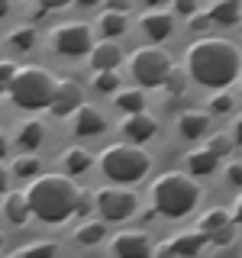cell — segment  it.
<instances>
[{
  "label": "cell",
  "instance_id": "4fadbf2b",
  "mask_svg": "<svg viewBox=\"0 0 242 258\" xmlns=\"http://www.w3.org/2000/svg\"><path fill=\"white\" fill-rule=\"evenodd\" d=\"M123 64V52H119L116 42H97L91 45V68L94 71H116Z\"/></svg>",
  "mask_w": 242,
  "mask_h": 258
},
{
  "label": "cell",
  "instance_id": "f6af8a7d",
  "mask_svg": "<svg viewBox=\"0 0 242 258\" xmlns=\"http://www.w3.org/2000/svg\"><path fill=\"white\" fill-rule=\"evenodd\" d=\"M149 7H161V4H168V0H145Z\"/></svg>",
  "mask_w": 242,
  "mask_h": 258
},
{
  "label": "cell",
  "instance_id": "c3c4849f",
  "mask_svg": "<svg viewBox=\"0 0 242 258\" xmlns=\"http://www.w3.org/2000/svg\"><path fill=\"white\" fill-rule=\"evenodd\" d=\"M13 258H16V255H13Z\"/></svg>",
  "mask_w": 242,
  "mask_h": 258
},
{
  "label": "cell",
  "instance_id": "8d00e7d4",
  "mask_svg": "<svg viewBox=\"0 0 242 258\" xmlns=\"http://www.w3.org/2000/svg\"><path fill=\"white\" fill-rule=\"evenodd\" d=\"M171 4H174V10L177 13H181V16H194V13H197V0H171Z\"/></svg>",
  "mask_w": 242,
  "mask_h": 258
},
{
  "label": "cell",
  "instance_id": "d6a6232c",
  "mask_svg": "<svg viewBox=\"0 0 242 258\" xmlns=\"http://www.w3.org/2000/svg\"><path fill=\"white\" fill-rule=\"evenodd\" d=\"M232 239H236V223H229V226H223V229H216V232L207 236V242H213V245H229Z\"/></svg>",
  "mask_w": 242,
  "mask_h": 258
},
{
  "label": "cell",
  "instance_id": "f35d334b",
  "mask_svg": "<svg viewBox=\"0 0 242 258\" xmlns=\"http://www.w3.org/2000/svg\"><path fill=\"white\" fill-rule=\"evenodd\" d=\"M207 26H210L207 13H200V10H197V13L191 16V29H194V32H200V29H207Z\"/></svg>",
  "mask_w": 242,
  "mask_h": 258
},
{
  "label": "cell",
  "instance_id": "e575fe53",
  "mask_svg": "<svg viewBox=\"0 0 242 258\" xmlns=\"http://www.w3.org/2000/svg\"><path fill=\"white\" fill-rule=\"evenodd\" d=\"M13 75H16V64L13 61H0V91H7V87H10Z\"/></svg>",
  "mask_w": 242,
  "mask_h": 258
},
{
  "label": "cell",
  "instance_id": "2e32d148",
  "mask_svg": "<svg viewBox=\"0 0 242 258\" xmlns=\"http://www.w3.org/2000/svg\"><path fill=\"white\" fill-rule=\"evenodd\" d=\"M168 242H171V248H174L177 258H194V255H200V248L207 245V232L188 229V232H181V236H174V239H168Z\"/></svg>",
  "mask_w": 242,
  "mask_h": 258
},
{
  "label": "cell",
  "instance_id": "7c38bea8",
  "mask_svg": "<svg viewBox=\"0 0 242 258\" xmlns=\"http://www.w3.org/2000/svg\"><path fill=\"white\" fill-rule=\"evenodd\" d=\"M142 32L145 39H152V42H165L168 36L174 32V20L171 13H161V10H152V13H142Z\"/></svg>",
  "mask_w": 242,
  "mask_h": 258
},
{
  "label": "cell",
  "instance_id": "ba28073f",
  "mask_svg": "<svg viewBox=\"0 0 242 258\" xmlns=\"http://www.w3.org/2000/svg\"><path fill=\"white\" fill-rule=\"evenodd\" d=\"M52 45H55V52H58V55H68V58L87 55V52H91V45H94L91 26H87V23H78V20L62 23V26L52 32Z\"/></svg>",
  "mask_w": 242,
  "mask_h": 258
},
{
  "label": "cell",
  "instance_id": "d6986e66",
  "mask_svg": "<svg viewBox=\"0 0 242 258\" xmlns=\"http://www.w3.org/2000/svg\"><path fill=\"white\" fill-rule=\"evenodd\" d=\"M91 165H94V155L87 149H81V145H71V149L62 152V168L68 174H84Z\"/></svg>",
  "mask_w": 242,
  "mask_h": 258
},
{
  "label": "cell",
  "instance_id": "e0dca14e",
  "mask_svg": "<svg viewBox=\"0 0 242 258\" xmlns=\"http://www.w3.org/2000/svg\"><path fill=\"white\" fill-rule=\"evenodd\" d=\"M210 26H236L239 23V0H213L207 10Z\"/></svg>",
  "mask_w": 242,
  "mask_h": 258
},
{
  "label": "cell",
  "instance_id": "5bb4252c",
  "mask_svg": "<svg viewBox=\"0 0 242 258\" xmlns=\"http://www.w3.org/2000/svg\"><path fill=\"white\" fill-rule=\"evenodd\" d=\"M71 126H75L78 136H100L103 129H107L103 116H100L94 107H87V103H81V107L71 113Z\"/></svg>",
  "mask_w": 242,
  "mask_h": 258
},
{
  "label": "cell",
  "instance_id": "5b68a950",
  "mask_svg": "<svg viewBox=\"0 0 242 258\" xmlns=\"http://www.w3.org/2000/svg\"><path fill=\"white\" fill-rule=\"evenodd\" d=\"M55 84H58V81H55V75L48 68H42V64H23V68H16L7 94H10V100L23 110H42V107H48V100H52Z\"/></svg>",
  "mask_w": 242,
  "mask_h": 258
},
{
  "label": "cell",
  "instance_id": "f1b7e54d",
  "mask_svg": "<svg viewBox=\"0 0 242 258\" xmlns=\"http://www.w3.org/2000/svg\"><path fill=\"white\" fill-rule=\"evenodd\" d=\"M94 87H97L100 94H116V91H119V75H116V71H97Z\"/></svg>",
  "mask_w": 242,
  "mask_h": 258
},
{
  "label": "cell",
  "instance_id": "ab89813d",
  "mask_svg": "<svg viewBox=\"0 0 242 258\" xmlns=\"http://www.w3.org/2000/svg\"><path fill=\"white\" fill-rule=\"evenodd\" d=\"M107 10L110 13H126L129 10V0H107Z\"/></svg>",
  "mask_w": 242,
  "mask_h": 258
},
{
  "label": "cell",
  "instance_id": "603a6c76",
  "mask_svg": "<svg viewBox=\"0 0 242 258\" xmlns=\"http://www.w3.org/2000/svg\"><path fill=\"white\" fill-rule=\"evenodd\" d=\"M103 236H107V226H103V220H87L78 226L75 239L81 242V245H97V242H103Z\"/></svg>",
  "mask_w": 242,
  "mask_h": 258
},
{
  "label": "cell",
  "instance_id": "30bf717a",
  "mask_svg": "<svg viewBox=\"0 0 242 258\" xmlns=\"http://www.w3.org/2000/svg\"><path fill=\"white\" fill-rule=\"evenodd\" d=\"M81 103H84V91H81L78 81H58L55 84V94L52 100H48V110L55 113V116H68V113H75Z\"/></svg>",
  "mask_w": 242,
  "mask_h": 258
},
{
  "label": "cell",
  "instance_id": "9c48e42d",
  "mask_svg": "<svg viewBox=\"0 0 242 258\" xmlns=\"http://www.w3.org/2000/svg\"><path fill=\"white\" fill-rule=\"evenodd\" d=\"M110 252L113 258H152V239L145 229H126L113 236Z\"/></svg>",
  "mask_w": 242,
  "mask_h": 258
},
{
  "label": "cell",
  "instance_id": "4316f807",
  "mask_svg": "<svg viewBox=\"0 0 242 258\" xmlns=\"http://www.w3.org/2000/svg\"><path fill=\"white\" fill-rule=\"evenodd\" d=\"M161 87H165V94H168V97H177V94H184V87H188L184 68H177V64H171V68H168V75H165V81H161Z\"/></svg>",
  "mask_w": 242,
  "mask_h": 258
},
{
  "label": "cell",
  "instance_id": "f546056e",
  "mask_svg": "<svg viewBox=\"0 0 242 258\" xmlns=\"http://www.w3.org/2000/svg\"><path fill=\"white\" fill-rule=\"evenodd\" d=\"M232 145H236V139H232V136H226V133H216L213 139L207 142V149L213 152L216 158H223V155H229V152H232Z\"/></svg>",
  "mask_w": 242,
  "mask_h": 258
},
{
  "label": "cell",
  "instance_id": "277c9868",
  "mask_svg": "<svg viewBox=\"0 0 242 258\" xmlns=\"http://www.w3.org/2000/svg\"><path fill=\"white\" fill-rule=\"evenodd\" d=\"M97 165L107 181L113 184H133V181H142L145 171L152 168V158L145 155L136 142H113L97 155Z\"/></svg>",
  "mask_w": 242,
  "mask_h": 258
},
{
  "label": "cell",
  "instance_id": "7bdbcfd3",
  "mask_svg": "<svg viewBox=\"0 0 242 258\" xmlns=\"http://www.w3.org/2000/svg\"><path fill=\"white\" fill-rule=\"evenodd\" d=\"M7 149H10V142H7V136H4V129H0V158L7 155Z\"/></svg>",
  "mask_w": 242,
  "mask_h": 258
},
{
  "label": "cell",
  "instance_id": "9a60e30c",
  "mask_svg": "<svg viewBox=\"0 0 242 258\" xmlns=\"http://www.w3.org/2000/svg\"><path fill=\"white\" fill-rule=\"evenodd\" d=\"M177 129H181L184 139H200L210 129V113L207 110H184L177 116Z\"/></svg>",
  "mask_w": 242,
  "mask_h": 258
},
{
  "label": "cell",
  "instance_id": "44dd1931",
  "mask_svg": "<svg viewBox=\"0 0 242 258\" xmlns=\"http://www.w3.org/2000/svg\"><path fill=\"white\" fill-rule=\"evenodd\" d=\"M16 145L26 149V152L39 149V145H42V123H39V119H26V123L16 129Z\"/></svg>",
  "mask_w": 242,
  "mask_h": 258
},
{
  "label": "cell",
  "instance_id": "74e56055",
  "mask_svg": "<svg viewBox=\"0 0 242 258\" xmlns=\"http://www.w3.org/2000/svg\"><path fill=\"white\" fill-rule=\"evenodd\" d=\"M152 258H177L171 242H161V245H152Z\"/></svg>",
  "mask_w": 242,
  "mask_h": 258
},
{
  "label": "cell",
  "instance_id": "1f68e13d",
  "mask_svg": "<svg viewBox=\"0 0 242 258\" xmlns=\"http://www.w3.org/2000/svg\"><path fill=\"white\" fill-rule=\"evenodd\" d=\"M39 158H16V165H13V174L16 177H36L39 174Z\"/></svg>",
  "mask_w": 242,
  "mask_h": 258
},
{
  "label": "cell",
  "instance_id": "484cf974",
  "mask_svg": "<svg viewBox=\"0 0 242 258\" xmlns=\"http://www.w3.org/2000/svg\"><path fill=\"white\" fill-rule=\"evenodd\" d=\"M16 258H58V245L55 242H29L16 252Z\"/></svg>",
  "mask_w": 242,
  "mask_h": 258
},
{
  "label": "cell",
  "instance_id": "836d02e7",
  "mask_svg": "<svg viewBox=\"0 0 242 258\" xmlns=\"http://www.w3.org/2000/svg\"><path fill=\"white\" fill-rule=\"evenodd\" d=\"M91 207H94V194H87V190H78V200H75V213H91Z\"/></svg>",
  "mask_w": 242,
  "mask_h": 258
},
{
  "label": "cell",
  "instance_id": "7dc6e473",
  "mask_svg": "<svg viewBox=\"0 0 242 258\" xmlns=\"http://www.w3.org/2000/svg\"><path fill=\"white\" fill-rule=\"evenodd\" d=\"M0 248H4V232H0Z\"/></svg>",
  "mask_w": 242,
  "mask_h": 258
},
{
  "label": "cell",
  "instance_id": "52a82bcc",
  "mask_svg": "<svg viewBox=\"0 0 242 258\" xmlns=\"http://www.w3.org/2000/svg\"><path fill=\"white\" fill-rule=\"evenodd\" d=\"M129 68H133V78L139 81L142 87H161L168 68H171V58H168L158 45H142V48L133 52Z\"/></svg>",
  "mask_w": 242,
  "mask_h": 258
},
{
  "label": "cell",
  "instance_id": "6da1fadb",
  "mask_svg": "<svg viewBox=\"0 0 242 258\" xmlns=\"http://www.w3.org/2000/svg\"><path fill=\"white\" fill-rule=\"evenodd\" d=\"M188 75L204 87H229L239 78V48L226 39H197L188 45Z\"/></svg>",
  "mask_w": 242,
  "mask_h": 258
},
{
  "label": "cell",
  "instance_id": "d590c367",
  "mask_svg": "<svg viewBox=\"0 0 242 258\" xmlns=\"http://www.w3.org/2000/svg\"><path fill=\"white\" fill-rule=\"evenodd\" d=\"M226 181H229L232 187H239V181H242V165L239 161H229V165H226Z\"/></svg>",
  "mask_w": 242,
  "mask_h": 258
},
{
  "label": "cell",
  "instance_id": "bcb514c9",
  "mask_svg": "<svg viewBox=\"0 0 242 258\" xmlns=\"http://www.w3.org/2000/svg\"><path fill=\"white\" fill-rule=\"evenodd\" d=\"M75 4H81V7H94L97 0H75Z\"/></svg>",
  "mask_w": 242,
  "mask_h": 258
},
{
  "label": "cell",
  "instance_id": "b9f144b4",
  "mask_svg": "<svg viewBox=\"0 0 242 258\" xmlns=\"http://www.w3.org/2000/svg\"><path fill=\"white\" fill-rule=\"evenodd\" d=\"M7 184H10V174H7V168H4V165H0V194H4V190H7Z\"/></svg>",
  "mask_w": 242,
  "mask_h": 258
},
{
  "label": "cell",
  "instance_id": "3957f363",
  "mask_svg": "<svg viewBox=\"0 0 242 258\" xmlns=\"http://www.w3.org/2000/svg\"><path fill=\"white\" fill-rule=\"evenodd\" d=\"M200 200V184L188 171H165L152 181V207L168 220L188 216Z\"/></svg>",
  "mask_w": 242,
  "mask_h": 258
},
{
  "label": "cell",
  "instance_id": "7402d4cb",
  "mask_svg": "<svg viewBox=\"0 0 242 258\" xmlns=\"http://www.w3.org/2000/svg\"><path fill=\"white\" fill-rule=\"evenodd\" d=\"M232 223V216H229V210L226 207H216V210H207L204 216H200V223H197V229L200 232H216V229H223V226H229Z\"/></svg>",
  "mask_w": 242,
  "mask_h": 258
},
{
  "label": "cell",
  "instance_id": "d4e9b609",
  "mask_svg": "<svg viewBox=\"0 0 242 258\" xmlns=\"http://www.w3.org/2000/svg\"><path fill=\"white\" fill-rule=\"evenodd\" d=\"M116 107L126 113H142L145 110V94L142 91H116Z\"/></svg>",
  "mask_w": 242,
  "mask_h": 258
},
{
  "label": "cell",
  "instance_id": "8992f818",
  "mask_svg": "<svg viewBox=\"0 0 242 258\" xmlns=\"http://www.w3.org/2000/svg\"><path fill=\"white\" fill-rule=\"evenodd\" d=\"M94 207H97V213H100L103 223H123L136 213L139 197H136L126 184H107V187H100L94 194Z\"/></svg>",
  "mask_w": 242,
  "mask_h": 258
},
{
  "label": "cell",
  "instance_id": "cb8c5ba5",
  "mask_svg": "<svg viewBox=\"0 0 242 258\" xmlns=\"http://www.w3.org/2000/svg\"><path fill=\"white\" fill-rule=\"evenodd\" d=\"M97 26H100V32H103L107 39H116V36H123V32H126V13H110V10H103L100 20H97Z\"/></svg>",
  "mask_w": 242,
  "mask_h": 258
},
{
  "label": "cell",
  "instance_id": "8fae6325",
  "mask_svg": "<svg viewBox=\"0 0 242 258\" xmlns=\"http://www.w3.org/2000/svg\"><path fill=\"white\" fill-rule=\"evenodd\" d=\"M119 129H123V136L129 142H149V139H155L158 123H155V116H149V113L142 110V113H129V116H123Z\"/></svg>",
  "mask_w": 242,
  "mask_h": 258
},
{
  "label": "cell",
  "instance_id": "7a4b0ae2",
  "mask_svg": "<svg viewBox=\"0 0 242 258\" xmlns=\"http://www.w3.org/2000/svg\"><path fill=\"white\" fill-rule=\"evenodd\" d=\"M23 197L29 204V216H39L42 223H65L75 216L78 187L65 174H36Z\"/></svg>",
  "mask_w": 242,
  "mask_h": 258
},
{
  "label": "cell",
  "instance_id": "ac0fdd59",
  "mask_svg": "<svg viewBox=\"0 0 242 258\" xmlns=\"http://www.w3.org/2000/svg\"><path fill=\"white\" fill-rule=\"evenodd\" d=\"M216 168H220V158L213 155V152L207 149H194V152H188V171L191 174H197V177H207V174H213Z\"/></svg>",
  "mask_w": 242,
  "mask_h": 258
},
{
  "label": "cell",
  "instance_id": "ee69618b",
  "mask_svg": "<svg viewBox=\"0 0 242 258\" xmlns=\"http://www.w3.org/2000/svg\"><path fill=\"white\" fill-rule=\"evenodd\" d=\"M7 13H10V0H0V20H4Z\"/></svg>",
  "mask_w": 242,
  "mask_h": 258
},
{
  "label": "cell",
  "instance_id": "60d3db41",
  "mask_svg": "<svg viewBox=\"0 0 242 258\" xmlns=\"http://www.w3.org/2000/svg\"><path fill=\"white\" fill-rule=\"evenodd\" d=\"M65 4H68V0H39L42 10H58V7H65Z\"/></svg>",
  "mask_w": 242,
  "mask_h": 258
},
{
  "label": "cell",
  "instance_id": "ffe728a7",
  "mask_svg": "<svg viewBox=\"0 0 242 258\" xmlns=\"http://www.w3.org/2000/svg\"><path fill=\"white\" fill-rule=\"evenodd\" d=\"M4 216L10 223L16 226H23L29 220V204H26V197H23V190H13V194H7V200H4Z\"/></svg>",
  "mask_w": 242,
  "mask_h": 258
},
{
  "label": "cell",
  "instance_id": "83f0119b",
  "mask_svg": "<svg viewBox=\"0 0 242 258\" xmlns=\"http://www.w3.org/2000/svg\"><path fill=\"white\" fill-rule=\"evenodd\" d=\"M10 45L16 48V52H29V48L36 45V29L32 26H16L10 32Z\"/></svg>",
  "mask_w": 242,
  "mask_h": 258
},
{
  "label": "cell",
  "instance_id": "4dcf8cb0",
  "mask_svg": "<svg viewBox=\"0 0 242 258\" xmlns=\"http://www.w3.org/2000/svg\"><path fill=\"white\" fill-rule=\"evenodd\" d=\"M232 107H236V97L226 91H216L210 97V113H232Z\"/></svg>",
  "mask_w": 242,
  "mask_h": 258
}]
</instances>
